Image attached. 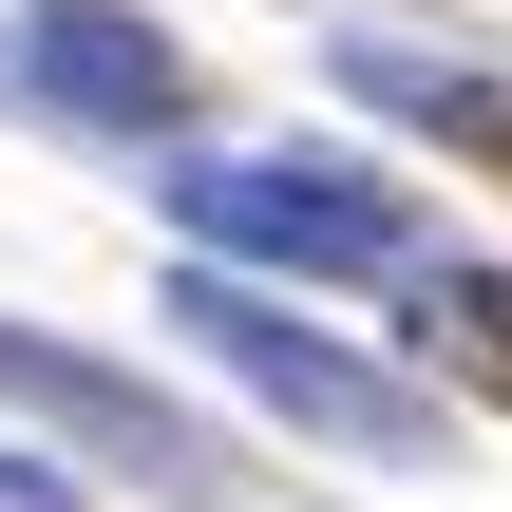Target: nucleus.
<instances>
[{
  "mask_svg": "<svg viewBox=\"0 0 512 512\" xmlns=\"http://www.w3.org/2000/svg\"><path fill=\"white\" fill-rule=\"evenodd\" d=\"M0 95L57 114V133H190V38L133 19V0H0Z\"/></svg>",
  "mask_w": 512,
  "mask_h": 512,
  "instance_id": "3",
  "label": "nucleus"
},
{
  "mask_svg": "<svg viewBox=\"0 0 512 512\" xmlns=\"http://www.w3.org/2000/svg\"><path fill=\"white\" fill-rule=\"evenodd\" d=\"M0 418H38V437H76V456H133V475H209V437L152 399V380H114V361H76V342H38V323H0Z\"/></svg>",
  "mask_w": 512,
  "mask_h": 512,
  "instance_id": "4",
  "label": "nucleus"
},
{
  "mask_svg": "<svg viewBox=\"0 0 512 512\" xmlns=\"http://www.w3.org/2000/svg\"><path fill=\"white\" fill-rule=\"evenodd\" d=\"M0 512H76V475H57V456H19V437H0Z\"/></svg>",
  "mask_w": 512,
  "mask_h": 512,
  "instance_id": "7",
  "label": "nucleus"
},
{
  "mask_svg": "<svg viewBox=\"0 0 512 512\" xmlns=\"http://www.w3.org/2000/svg\"><path fill=\"white\" fill-rule=\"evenodd\" d=\"M171 228L228 247V266H304V285H399L418 266V190H380L342 152H190Z\"/></svg>",
  "mask_w": 512,
  "mask_h": 512,
  "instance_id": "2",
  "label": "nucleus"
},
{
  "mask_svg": "<svg viewBox=\"0 0 512 512\" xmlns=\"http://www.w3.org/2000/svg\"><path fill=\"white\" fill-rule=\"evenodd\" d=\"M399 323H418V361L456 380V399H512V266H399Z\"/></svg>",
  "mask_w": 512,
  "mask_h": 512,
  "instance_id": "6",
  "label": "nucleus"
},
{
  "mask_svg": "<svg viewBox=\"0 0 512 512\" xmlns=\"http://www.w3.org/2000/svg\"><path fill=\"white\" fill-rule=\"evenodd\" d=\"M342 95L361 114H399V133H437V152H475V171H512V95L475 76V57H437V38H342Z\"/></svg>",
  "mask_w": 512,
  "mask_h": 512,
  "instance_id": "5",
  "label": "nucleus"
},
{
  "mask_svg": "<svg viewBox=\"0 0 512 512\" xmlns=\"http://www.w3.org/2000/svg\"><path fill=\"white\" fill-rule=\"evenodd\" d=\"M171 342H209L285 437H323V456H437L456 437V380H399V361H361V342H323L285 285H247L228 247H190L171 266Z\"/></svg>",
  "mask_w": 512,
  "mask_h": 512,
  "instance_id": "1",
  "label": "nucleus"
}]
</instances>
